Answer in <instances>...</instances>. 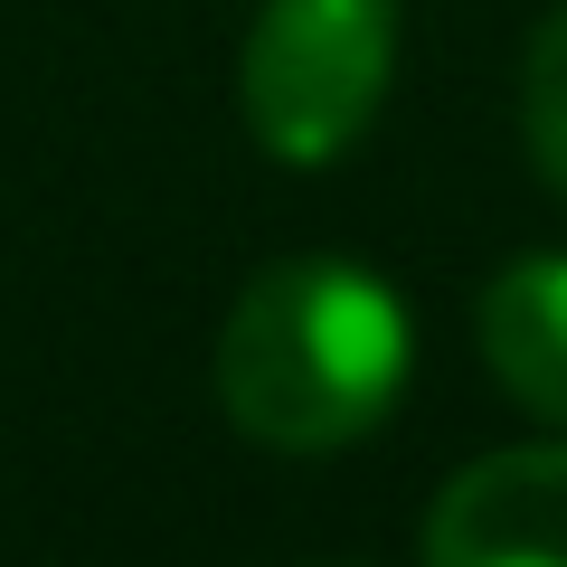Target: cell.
Returning <instances> with one entry per match:
<instances>
[{
    "label": "cell",
    "instance_id": "2",
    "mask_svg": "<svg viewBox=\"0 0 567 567\" xmlns=\"http://www.w3.org/2000/svg\"><path fill=\"white\" fill-rule=\"evenodd\" d=\"M388 66H398V10L388 0H265L237 48L246 133L275 162L322 171L379 123Z\"/></svg>",
    "mask_w": 567,
    "mask_h": 567
},
{
    "label": "cell",
    "instance_id": "5",
    "mask_svg": "<svg viewBox=\"0 0 567 567\" xmlns=\"http://www.w3.org/2000/svg\"><path fill=\"white\" fill-rule=\"evenodd\" d=\"M520 123H529V152H539L548 189L567 199V10H548V20H539V39H529Z\"/></svg>",
    "mask_w": 567,
    "mask_h": 567
},
{
    "label": "cell",
    "instance_id": "3",
    "mask_svg": "<svg viewBox=\"0 0 567 567\" xmlns=\"http://www.w3.org/2000/svg\"><path fill=\"white\" fill-rule=\"evenodd\" d=\"M425 567H567V445H502L425 511Z\"/></svg>",
    "mask_w": 567,
    "mask_h": 567
},
{
    "label": "cell",
    "instance_id": "4",
    "mask_svg": "<svg viewBox=\"0 0 567 567\" xmlns=\"http://www.w3.org/2000/svg\"><path fill=\"white\" fill-rule=\"evenodd\" d=\"M483 360L520 406L567 425V256H520L483 293Z\"/></svg>",
    "mask_w": 567,
    "mask_h": 567
},
{
    "label": "cell",
    "instance_id": "1",
    "mask_svg": "<svg viewBox=\"0 0 567 567\" xmlns=\"http://www.w3.org/2000/svg\"><path fill=\"white\" fill-rule=\"evenodd\" d=\"M416 331L398 293L350 256H293L237 293L218 331V406L275 454L360 445L398 406Z\"/></svg>",
    "mask_w": 567,
    "mask_h": 567
}]
</instances>
